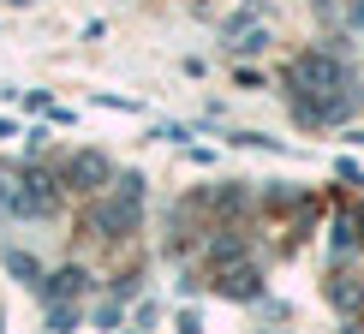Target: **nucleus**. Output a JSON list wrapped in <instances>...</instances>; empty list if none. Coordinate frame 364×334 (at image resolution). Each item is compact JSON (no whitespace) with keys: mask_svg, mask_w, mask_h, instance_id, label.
<instances>
[{"mask_svg":"<svg viewBox=\"0 0 364 334\" xmlns=\"http://www.w3.org/2000/svg\"><path fill=\"white\" fill-rule=\"evenodd\" d=\"M90 227H96L102 239H126L132 227H138V203H126V197H108V203H90Z\"/></svg>","mask_w":364,"mask_h":334,"instance_id":"f257e3e1","label":"nucleus"},{"mask_svg":"<svg viewBox=\"0 0 364 334\" xmlns=\"http://www.w3.org/2000/svg\"><path fill=\"white\" fill-rule=\"evenodd\" d=\"M0 263H6V275H18V281H30V286L42 281V263H36L30 251H18V245H6V251H0Z\"/></svg>","mask_w":364,"mask_h":334,"instance_id":"423d86ee","label":"nucleus"},{"mask_svg":"<svg viewBox=\"0 0 364 334\" xmlns=\"http://www.w3.org/2000/svg\"><path fill=\"white\" fill-rule=\"evenodd\" d=\"M48 209H54V185L42 173H30L24 191H18V215H48Z\"/></svg>","mask_w":364,"mask_h":334,"instance_id":"20e7f679","label":"nucleus"},{"mask_svg":"<svg viewBox=\"0 0 364 334\" xmlns=\"http://www.w3.org/2000/svg\"><path fill=\"white\" fill-rule=\"evenodd\" d=\"M328 298H335L341 311H353V305H358L364 293H358V281H353V275H335V281H328Z\"/></svg>","mask_w":364,"mask_h":334,"instance_id":"0eeeda50","label":"nucleus"},{"mask_svg":"<svg viewBox=\"0 0 364 334\" xmlns=\"http://www.w3.org/2000/svg\"><path fill=\"white\" fill-rule=\"evenodd\" d=\"M215 286H221V293H227V298H257V293H263V275H257V269H251V263H239V269H233V275H221Z\"/></svg>","mask_w":364,"mask_h":334,"instance_id":"39448f33","label":"nucleus"},{"mask_svg":"<svg viewBox=\"0 0 364 334\" xmlns=\"http://www.w3.org/2000/svg\"><path fill=\"white\" fill-rule=\"evenodd\" d=\"M36 293H42V305H60V298H78V293H90V275H84V269H60V275L36 281Z\"/></svg>","mask_w":364,"mask_h":334,"instance_id":"7ed1b4c3","label":"nucleus"},{"mask_svg":"<svg viewBox=\"0 0 364 334\" xmlns=\"http://www.w3.org/2000/svg\"><path fill=\"white\" fill-rule=\"evenodd\" d=\"M114 197H126V203L144 209V179L138 173H114Z\"/></svg>","mask_w":364,"mask_h":334,"instance_id":"1a4fd4ad","label":"nucleus"},{"mask_svg":"<svg viewBox=\"0 0 364 334\" xmlns=\"http://www.w3.org/2000/svg\"><path fill=\"white\" fill-rule=\"evenodd\" d=\"M66 179H72V185H90V191H96V185H108V179H114V167H108V156L84 149V156L66 161Z\"/></svg>","mask_w":364,"mask_h":334,"instance_id":"f03ea898","label":"nucleus"},{"mask_svg":"<svg viewBox=\"0 0 364 334\" xmlns=\"http://www.w3.org/2000/svg\"><path fill=\"white\" fill-rule=\"evenodd\" d=\"M72 323H78V305H72V298L48 305V328H54V334H72Z\"/></svg>","mask_w":364,"mask_h":334,"instance_id":"6e6552de","label":"nucleus"}]
</instances>
